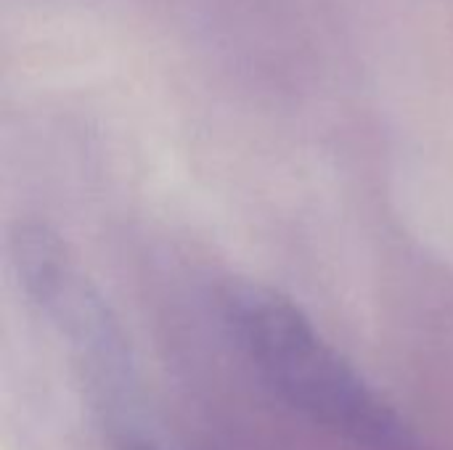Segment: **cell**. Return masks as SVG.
<instances>
[{"mask_svg": "<svg viewBox=\"0 0 453 450\" xmlns=\"http://www.w3.org/2000/svg\"><path fill=\"white\" fill-rule=\"evenodd\" d=\"M226 324L257 371L284 403L358 443H398V419L287 297L257 284H231Z\"/></svg>", "mask_w": 453, "mask_h": 450, "instance_id": "obj_1", "label": "cell"}, {"mask_svg": "<svg viewBox=\"0 0 453 450\" xmlns=\"http://www.w3.org/2000/svg\"><path fill=\"white\" fill-rule=\"evenodd\" d=\"M16 263L27 294L66 339L111 438L125 450H154L141 424L125 339L64 244L40 228L21 231Z\"/></svg>", "mask_w": 453, "mask_h": 450, "instance_id": "obj_2", "label": "cell"}]
</instances>
